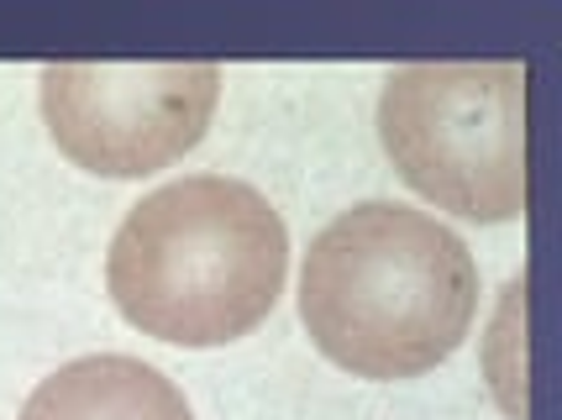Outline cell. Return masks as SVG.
<instances>
[{
	"mask_svg": "<svg viewBox=\"0 0 562 420\" xmlns=\"http://www.w3.org/2000/svg\"><path fill=\"white\" fill-rule=\"evenodd\" d=\"M473 310L479 263L468 242L411 205H352L305 252L300 321L358 378H416L447 363Z\"/></svg>",
	"mask_w": 562,
	"mask_h": 420,
	"instance_id": "obj_1",
	"label": "cell"
},
{
	"mask_svg": "<svg viewBox=\"0 0 562 420\" xmlns=\"http://www.w3.org/2000/svg\"><path fill=\"white\" fill-rule=\"evenodd\" d=\"M290 231L243 179L190 173L126 211L105 284L143 337L226 347L269 321L284 295Z\"/></svg>",
	"mask_w": 562,
	"mask_h": 420,
	"instance_id": "obj_2",
	"label": "cell"
},
{
	"mask_svg": "<svg viewBox=\"0 0 562 420\" xmlns=\"http://www.w3.org/2000/svg\"><path fill=\"white\" fill-rule=\"evenodd\" d=\"M379 137L400 179L468 222L526 216V69L405 64L384 79Z\"/></svg>",
	"mask_w": 562,
	"mask_h": 420,
	"instance_id": "obj_3",
	"label": "cell"
},
{
	"mask_svg": "<svg viewBox=\"0 0 562 420\" xmlns=\"http://www.w3.org/2000/svg\"><path fill=\"white\" fill-rule=\"evenodd\" d=\"M216 64H48L43 122L64 158L105 179H143L195 148L216 116Z\"/></svg>",
	"mask_w": 562,
	"mask_h": 420,
	"instance_id": "obj_4",
	"label": "cell"
},
{
	"mask_svg": "<svg viewBox=\"0 0 562 420\" xmlns=\"http://www.w3.org/2000/svg\"><path fill=\"white\" fill-rule=\"evenodd\" d=\"M16 420H195L184 395L153 363L100 352L43 378Z\"/></svg>",
	"mask_w": 562,
	"mask_h": 420,
	"instance_id": "obj_5",
	"label": "cell"
}]
</instances>
